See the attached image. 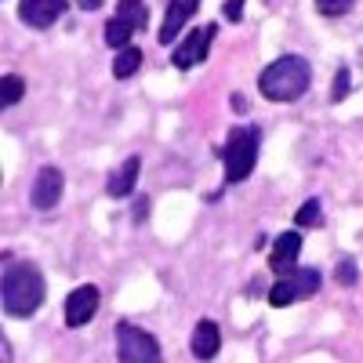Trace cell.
Masks as SVG:
<instances>
[{
  "instance_id": "6da1fadb",
  "label": "cell",
  "mask_w": 363,
  "mask_h": 363,
  "mask_svg": "<svg viewBox=\"0 0 363 363\" xmlns=\"http://www.w3.org/2000/svg\"><path fill=\"white\" fill-rule=\"evenodd\" d=\"M44 298H48V284H44L40 265L8 258L4 272H0V306H4V313L15 320H29L40 313Z\"/></svg>"
},
{
  "instance_id": "7a4b0ae2",
  "label": "cell",
  "mask_w": 363,
  "mask_h": 363,
  "mask_svg": "<svg viewBox=\"0 0 363 363\" xmlns=\"http://www.w3.org/2000/svg\"><path fill=\"white\" fill-rule=\"evenodd\" d=\"M313 84V66L301 55H280L258 73V91L269 102H298Z\"/></svg>"
},
{
  "instance_id": "3957f363",
  "label": "cell",
  "mask_w": 363,
  "mask_h": 363,
  "mask_svg": "<svg viewBox=\"0 0 363 363\" xmlns=\"http://www.w3.org/2000/svg\"><path fill=\"white\" fill-rule=\"evenodd\" d=\"M258 149H262V131L255 124H236L225 135V145L218 149L222 167H225V186H240L244 178H251L258 164Z\"/></svg>"
},
{
  "instance_id": "277c9868",
  "label": "cell",
  "mask_w": 363,
  "mask_h": 363,
  "mask_svg": "<svg viewBox=\"0 0 363 363\" xmlns=\"http://www.w3.org/2000/svg\"><path fill=\"white\" fill-rule=\"evenodd\" d=\"M323 287V272L320 269H291L284 277L269 287V306L272 309H284V306H294L301 298H316Z\"/></svg>"
},
{
  "instance_id": "5b68a950",
  "label": "cell",
  "mask_w": 363,
  "mask_h": 363,
  "mask_svg": "<svg viewBox=\"0 0 363 363\" xmlns=\"http://www.w3.org/2000/svg\"><path fill=\"white\" fill-rule=\"evenodd\" d=\"M113 338H116V359H124V363H160L164 359L160 342L149 335V330H142L128 320L116 323Z\"/></svg>"
},
{
  "instance_id": "8992f818",
  "label": "cell",
  "mask_w": 363,
  "mask_h": 363,
  "mask_svg": "<svg viewBox=\"0 0 363 363\" xmlns=\"http://www.w3.org/2000/svg\"><path fill=\"white\" fill-rule=\"evenodd\" d=\"M215 37H218V26H215V22L189 29V37L182 40V44H174V51H171V66L182 69V73L193 69V66H200L203 58L211 55V44H215Z\"/></svg>"
},
{
  "instance_id": "52a82bcc",
  "label": "cell",
  "mask_w": 363,
  "mask_h": 363,
  "mask_svg": "<svg viewBox=\"0 0 363 363\" xmlns=\"http://www.w3.org/2000/svg\"><path fill=\"white\" fill-rule=\"evenodd\" d=\"M62 193H66V174L58 167H40L33 186H29V203H33L37 211H55L58 203H62Z\"/></svg>"
},
{
  "instance_id": "ba28073f",
  "label": "cell",
  "mask_w": 363,
  "mask_h": 363,
  "mask_svg": "<svg viewBox=\"0 0 363 363\" xmlns=\"http://www.w3.org/2000/svg\"><path fill=\"white\" fill-rule=\"evenodd\" d=\"M99 306H102V291H99L95 284H80V287L66 298V327H73V330L87 327L91 320H95Z\"/></svg>"
},
{
  "instance_id": "9c48e42d",
  "label": "cell",
  "mask_w": 363,
  "mask_h": 363,
  "mask_svg": "<svg viewBox=\"0 0 363 363\" xmlns=\"http://www.w3.org/2000/svg\"><path fill=\"white\" fill-rule=\"evenodd\" d=\"M196 11H200V0H167V15H164V22H160V29H157V44L171 48V44L189 29V18H193Z\"/></svg>"
},
{
  "instance_id": "30bf717a",
  "label": "cell",
  "mask_w": 363,
  "mask_h": 363,
  "mask_svg": "<svg viewBox=\"0 0 363 363\" xmlns=\"http://www.w3.org/2000/svg\"><path fill=\"white\" fill-rule=\"evenodd\" d=\"M69 11V0H18V18L29 29H51Z\"/></svg>"
},
{
  "instance_id": "8fae6325",
  "label": "cell",
  "mask_w": 363,
  "mask_h": 363,
  "mask_svg": "<svg viewBox=\"0 0 363 363\" xmlns=\"http://www.w3.org/2000/svg\"><path fill=\"white\" fill-rule=\"evenodd\" d=\"M298 255H301V233L298 229H287V233H277L272 240V251H269V269L284 277V272L298 269Z\"/></svg>"
},
{
  "instance_id": "7c38bea8",
  "label": "cell",
  "mask_w": 363,
  "mask_h": 363,
  "mask_svg": "<svg viewBox=\"0 0 363 363\" xmlns=\"http://www.w3.org/2000/svg\"><path fill=\"white\" fill-rule=\"evenodd\" d=\"M138 171H142V157H128L124 164H120L109 178H106V193L113 200H128L138 186Z\"/></svg>"
},
{
  "instance_id": "4fadbf2b",
  "label": "cell",
  "mask_w": 363,
  "mask_h": 363,
  "mask_svg": "<svg viewBox=\"0 0 363 363\" xmlns=\"http://www.w3.org/2000/svg\"><path fill=\"white\" fill-rule=\"evenodd\" d=\"M189 349H193V356H196V359H215V356H218V349H222V330H218V323H215V320H207V316H203V320H196Z\"/></svg>"
},
{
  "instance_id": "5bb4252c",
  "label": "cell",
  "mask_w": 363,
  "mask_h": 363,
  "mask_svg": "<svg viewBox=\"0 0 363 363\" xmlns=\"http://www.w3.org/2000/svg\"><path fill=\"white\" fill-rule=\"evenodd\" d=\"M138 69H142V48H135V44L120 48L116 58H113V77L116 80H131Z\"/></svg>"
},
{
  "instance_id": "9a60e30c",
  "label": "cell",
  "mask_w": 363,
  "mask_h": 363,
  "mask_svg": "<svg viewBox=\"0 0 363 363\" xmlns=\"http://www.w3.org/2000/svg\"><path fill=\"white\" fill-rule=\"evenodd\" d=\"M116 15L128 18L138 33L149 29V4H145V0H116Z\"/></svg>"
},
{
  "instance_id": "2e32d148",
  "label": "cell",
  "mask_w": 363,
  "mask_h": 363,
  "mask_svg": "<svg viewBox=\"0 0 363 363\" xmlns=\"http://www.w3.org/2000/svg\"><path fill=\"white\" fill-rule=\"evenodd\" d=\"M294 225H298V229H320V225H323V203H320L316 196H309L306 203L294 211Z\"/></svg>"
},
{
  "instance_id": "e0dca14e",
  "label": "cell",
  "mask_w": 363,
  "mask_h": 363,
  "mask_svg": "<svg viewBox=\"0 0 363 363\" xmlns=\"http://www.w3.org/2000/svg\"><path fill=\"white\" fill-rule=\"evenodd\" d=\"M22 95H26V80H22V77H15V73L0 77V106L11 109V106L22 102Z\"/></svg>"
},
{
  "instance_id": "ac0fdd59",
  "label": "cell",
  "mask_w": 363,
  "mask_h": 363,
  "mask_svg": "<svg viewBox=\"0 0 363 363\" xmlns=\"http://www.w3.org/2000/svg\"><path fill=\"white\" fill-rule=\"evenodd\" d=\"M349 91H352V69L349 66H338L335 84H330V102H345Z\"/></svg>"
},
{
  "instance_id": "d6986e66",
  "label": "cell",
  "mask_w": 363,
  "mask_h": 363,
  "mask_svg": "<svg viewBox=\"0 0 363 363\" xmlns=\"http://www.w3.org/2000/svg\"><path fill=\"white\" fill-rule=\"evenodd\" d=\"M313 4H316V11H320L323 18H342V15L352 11L356 0H313Z\"/></svg>"
},
{
  "instance_id": "ffe728a7",
  "label": "cell",
  "mask_w": 363,
  "mask_h": 363,
  "mask_svg": "<svg viewBox=\"0 0 363 363\" xmlns=\"http://www.w3.org/2000/svg\"><path fill=\"white\" fill-rule=\"evenodd\" d=\"M335 280H338L342 287H352V284L359 280V272H356V262H352V258H342V262H338V272H335Z\"/></svg>"
},
{
  "instance_id": "44dd1931",
  "label": "cell",
  "mask_w": 363,
  "mask_h": 363,
  "mask_svg": "<svg viewBox=\"0 0 363 363\" xmlns=\"http://www.w3.org/2000/svg\"><path fill=\"white\" fill-rule=\"evenodd\" d=\"M244 4H247V0H225V22H240V18H244Z\"/></svg>"
},
{
  "instance_id": "7402d4cb",
  "label": "cell",
  "mask_w": 363,
  "mask_h": 363,
  "mask_svg": "<svg viewBox=\"0 0 363 363\" xmlns=\"http://www.w3.org/2000/svg\"><path fill=\"white\" fill-rule=\"evenodd\" d=\"M145 211H149V200H145V196H135V222L145 218Z\"/></svg>"
},
{
  "instance_id": "603a6c76",
  "label": "cell",
  "mask_w": 363,
  "mask_h": 363,
  "mask_svg": "<svg viewBox=\"0 0 363 363\" xmlns=\"http://www.w3.org/2000/svg\"><path fill=\"white\" fill-rule=\"evenodd\" d=\"M73 4H77L80 11H99V8L106 4V0H73Z\"/></svg>"
},
{
  "instance_id": "cb8c5ba5",
  "label": "cell",
  "mask_w": 363,
  "mask_h": 363,
  "mask_svg": "<svg viewBox=\"0 0 363 363\" xmlns=\"http://www.w3.org/2000/svg\"><path fill=\"white\" fill-rule=\"evenodd\" d=\"M233 109L236 113H247V99L244 95H233Z\"/></svg>"
}]
</instances>
